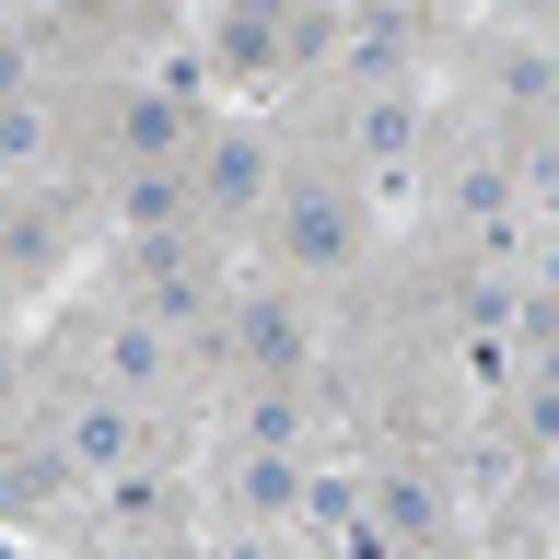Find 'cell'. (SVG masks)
Segmentation results:
<instances>
[{"instance_id":"cell-3","label":"cell","mask_w":559,"mask_h":559,"mask_svg":"<svg viewBox=\"0 0 559 559\" xmlns=\"http://www.w3.org/2000/svg\"><path fill=\"white\" fill-rule=\"evenodd\" d=\"M59 466H82V478H105V466H129V419L117 408H82L59 431Z\"/></svg>"},{"instance_id":"cell-2","label":"cell","mask_w":559,"mask_h":559,"mask_svg":"<svg viewBox=\"0 0 559 559\" xmlns=\"http://www.w3.org/2000/svg\"><path fill=\"white\" fill-rule=\"evenodd\" d=\"M199 199H210V210H269V199H280L269 140H222V152H210V175H199Z\"/></svg>"},{"instance_id":"cell-5","label":"cell","mask_w":559,"mask_h":559,"mask_svg":"<svg viewBox=\"0 0 559 559\" xmlns=\"http://www.w3.org/2000/svg\"><path fill=\"white\" fill-rule=\"evenodd\" d=\"M292 454H245V501H257V513H292Z\"/></svg>"},{"instance_id":"cell-1","label":"cell","mask_w":559,"mask_h":559,"mask_svg":"<svg viewBox=\"0 0 559 559\" xmlns=\"http://www.w3.org/2000/svg\"><path fill=\"white\" fill-rule=\"evenodd\" d=\"M280 257H292V269H338V257H349L338 187H280Z\"/></svg>"},{"instance_id":"cell-4","label":"cell","mask_w":559,"mask_h":559,"mask_svg":"<svg viewBox=\"0 0 559 559\" xmlns=\"http://www.w3.org/2000/svg\"><path fill=\"white\" fill-rule=\"evenodd\" d=\"M164 373V326H117L105 338V384H152Z\"/></svg>"}]
</instances>
